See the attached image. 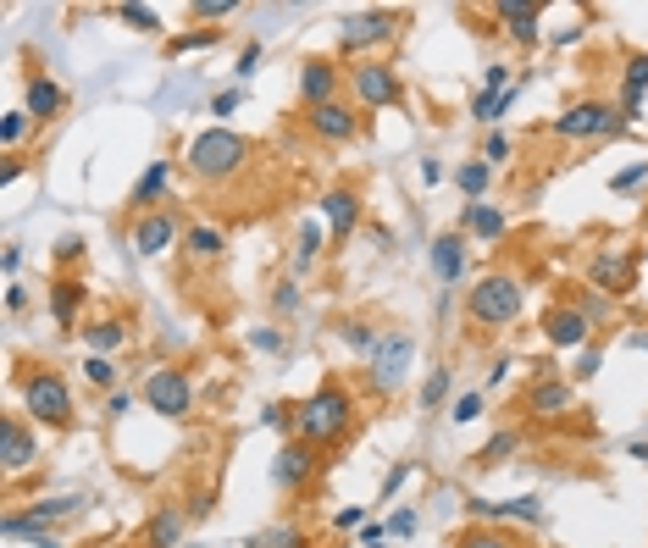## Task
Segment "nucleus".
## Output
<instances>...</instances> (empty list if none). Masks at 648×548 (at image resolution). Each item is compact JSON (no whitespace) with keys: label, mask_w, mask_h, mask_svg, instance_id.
Masks as SVG:
<instances>
[{"label":"nucleus","mask_w":648,"mask_h":548,"mask_svg":"<svg viewBox=\"0 0 648 548\" xmlns=\"http://www.w3.org/2000/svg\"><path fill=\"white\" fill-rule=\"evenodd\" d=\"M294 427H300V443L327 449V443L349 438V427H355V399H349L344 388H316L305 405H294Z\"/></svg>","instance_id":"obj_1"},{"label":"nucleus","mask_w":648,"mask_h":548,"mask_svg":"<svg viewBox=\"0 0 648 548\" xmlns=\"http://www.w3.org/2000/svg\"><path fill=\"white\" fill-rule=\"evenodd\" d=\"M23 405H28V416H34V421H45V427H56V432L78 427V410H72V388H67V377H61V371H28V382H23Z\"/></svg>","instance_id":"obj_2"},{"label":"nucleus","mask_w":648,"mask_h":548,"mask_svg":"<svg viewBox=\"0 0 648 548\" xmlns=\"http://www.w3.org/2000/svg\"><path fill=\"white\" fill-rule=\"evenodd\" d=\"M250 161V144L239 139V133H228V128H205L200 139L189 144V172L194 178H233V172Z\"/></svg>","instance_id":"obj_3"},{"label":"nucleus","mask_w":648,"mask_h":548,"mask_svg":"<svg viewBox=\"0 0 648 548\" xmlns=\"http://www.w3.org/2000/svg\"><path fill=\"white\" fill-rule=\"evenodd\" d=\"M466 310H471V322L477 327H510L521 316V283L510 272H488L466 294Z\"/></svg>","instance_id":"obj_4"},{"label":"nucleus","mask_w":648,"mask_h":548,"mask_svg":"<svg viewBox=\"0 0 648 548\" xmlns=\"http://www.w3.org/2000/svg\"><path fill=\"white\" fill-rule=\"evenodd\" d=\"M560 139H593V133H626V117H615L610 100H576L554 117Z\"/></svg>","instance_id":"obj_5"},{"label":"nucleus","mask_w":648,"mask_h":548,"mask_svg":"<svg viewBox=\"0 0 648 548\" xmlns=\"http://www.w3.org/2000/svg\"><path fill=\"white\" fill-rule=\"evenodd\" d=\"M144 399H150V410H156V416L183 421V416H189V405H194V388H189V377H183V371L167 366V371H150Z\"/></svg>","instance_id":"obj_6"},{"label":"nucleus","mask_w":648,"mask_h":548,"mask_svg":"<svg viewBox=\"0 0 648 548\" xmlns=\"http://www.w3.org/2000/svg\"><path fill=\"white\" fill-rule=\"evenodd\" d=\"M349 84H355L360 106H399V100H405V84H399V72L388 67V61H360V67L349 72Z\"/></svg>","instance_id":"obj_7"},{"label":"nucleus","mask_w":648,"mask_h":548,"mask_svg":"<svg viewBox=\"0 0 648 548\" xmlns=\"http://www.w3.org/2000/svg\"><path fill=\"white\" fill-rule=\"evenodd\" d=\"M410 355H416V338L410 333H388L383 349L372 355V394H394L410 371Z\"/></svg>","instance_id":"obj_8"},{"label":"nucleus","mask_w":648,"mask_h":548,"mask_svg":"<svg viewBox=\"0 0 648 548\" xmlns=\"http://www.w3.org/2000/svg\"><path fill=\"white\" fill-rule=\"evenodd\" d=\"M399 23H405V17H399V12H355V17H349V23H344V34H338V39H344V50H349V56H355V50L388 45V39L399 34Z\"/></svg>","instance_id":"obj_9"},{"label":"nucleus","mask_w":648,"mask_h":548,"mask_svg":"<svg viewBox=\"0 0 648 548\" xmlns=\"http://www.w3.org/2000/svg\"><path fill=\"white\" fill-rule=\"evenodd\" d=\"M588 333H593V322L582 316V305L543 310V338H549L554 349H588Z\"/></svg>","instance_id":"obj_10"},{"label":"nucleus","mask_w":648,"mask_h":548,"mask_svg":"<svg viewBox=\"0 0 648 548\" xmlns=\"http://www.w3.org/2000/svg\"><path fill=\"white\" fill-rule=\"evenodd\" d=\"M34 454H39V438L28 432V421H17V416L0 421V465H6V477H23L34 465Z\"/></svg>","instance_id":"obj_11"},{"label":"nucleus","mask_w":648,"mask_h":548,"mask_svg":"<svg viewBox=\"0 0 648 548\" xmlns=\"http://www.w3.org/2000/svg\"><path fill=\"white\" fill-rule=\"evenodd\" d=\"M311 477H316V449H311V443H288V449L272 460V482L283 493L311 488Z\"/></svg>","instance_id":"obj_12"},{"label":"nucleus","mask_w":648,"mask_h":548,"mask_svg":"<svg viewBox=\"0 0 648 548\" xmlns=\"http://www.w3.org/2000/svg\"><path fill=\"white\" fill-rule=\"evenodd\" d=\"M521 410H527L532 421H554V416H565V410H571V382H565V377H543V382H532L527 399H521Z\"/></svg>","instance_id":"obj_13"},{"label":"nucleus","mask_w":648,"mask_h":548,"mask_svg":"<svg viewBox=\"0 0 648 548\" xmlns=\"http://www.w3.org/2000/svg\"><path fill=\"white\" fill-rule=\"evenodd\" d=\"M178 239L183 233H178V222H172V211H150V216L133 222V250L139 255H167Z\"/></svg>","instance_id":"obj_14"},{"label":"nucleus","mask_w":648,"mask_h":548,"mask_svg":"<svg viewBox=\"0 0 648 548\" xmlns=\"http://www.w3.org/2000/svg\"><path fill=\"white\" fill-rule=\"evenodd\" d=\"M588 277H593V288H599L604 299H621V294H632V277H637V255H599Z\"/></svg>","instance_id":"obj_15"},{"label":"nucleus","mask_w":648,"mask_h":548,"mask_svg":"<svg viewBox=\"0 0 648 548\" xmlns=\"http://www.w3.org/2000/svg\"><path fill=\"white\" fill-rule=\"evenodd\" d=\"M333 89H338V67L327 56H311L300 67V95H305V106H333Z\"/></svg>","instance_id":"obj_16"},{"label":"nucleus","mask_w":648,"mask_h":548,"mask_svg":"<svg viewBox=\"0 0 648 548\" xmlns=\"http://www.w3.org/2000/svg\"><path fill=\"white\" fill-rule=\"evenodd\" d=\"M322 211H327L333 239H349V233L360 227V194H355V189H327V194H322Z\"/></svg>","instance_id":"obj_17"},{"label":"nucleus","mask_w":648,"mask_h":548,"mask_svg":"<svg viewBox=\"0 0 648 548\" xmlns=\"http://www.w3.org/2000/svg\"><path fill=\"white\" fill-rule=\"evenodd\" d=\"M305 117H311V128L322 133V139H333V144H349V139H355V133H360V117H355V111H349V106H338V100H333V106H316V111H305Z\"/></svg>","instance_id":"obj_18"},{"label":"nucleus","mask_w":648,"mask_h":548,"mask_svg":"<svg viewBox=\"0 0 648 548\" xmlns=\"http://www.w3.org/2000/svg\"><path fill=\"white\" fill-rule=\"evenodd\" d=\"M167 183H172V161H150V167H144V178L133 183V211H156V200L161 194H167Z\"/></svg>","instance_id":"obj_19"},{"label":"nucleus","mask_w":648,"mask_h":548,"mask_svg":"<svg viewBox=\"0 0 648 548\" xmlns=\"http://www.w3.org/2000/svg\"><path fill=\"white\" fill-rule=\"evenodd\" d=\"M432 272H438V283H455L466 272V239L460 233H444V239L432 244Z\"/></svg>","instance_id":"obj_20"},{"label":"nucleus","mask_w":648,"mask_h":548,"mask_svg":"<svg viewBox=\"0 0 648 548\" xmlns=\"http://www.w3.org/2000/svg\"><path fill=\"white\" fill-rule=\"evenodd\" d=\"M493 12L504 17L510 39H521V45H538V6H521V0H499Z\"/></svg>","instance_id":"obj_21"},{"label":"nucleus","mask_w":648,"mask_h":548,"mask_svg":"<svg viewBox=\"0 0 648 548\" xmlns=\"http://www.w3.org/2000/svg\"><path fill=\"white\" fill-rule=\"evenodd\" d=\"M178 537H183V510H156L150 515V526H144V548H178Z\"/></svg>","instance_id":"obj_22"},{"label":"nucleus","mask_w":648,"mask_h":548,"mask_svg":"<svg viewBox=\"0 0 648 548\" xmlns=\"http://www.w3.org/2000/svg\"><path fill=\"white\" fill-rule=\"evenodd\" d=\"M78 299H84V283H72V277L50 283V316H56V327H72V322H78Z\"/></svg>","instance_id":"obj_23"},{"label":"nucleus","mask_w":648,"mask_h":548,"mask_svg":"<svg viewBox=\"0 0 648 548\" xmlns=\"http://www.w3.org/2000/svg\"><path fill=\"white\" fill-rule=\"evenodd\" d=\"M0 532H6V537H28L34 548H61V537L50 532L45 521H34V515H6V521H0Z\"/></svg>","instance_id":"obj_24"},{"label":"nucleus","mask_w":648,"mask_h":548,"mask_svg":"<svg viewBox=\"0 0 648 548\" xmlns=\"http://www.w3.org/2000/svg\"><path fill=\"white\" fill-rule=\"evenodd\" d=\"M67 106V95H61L56 84H50V78H28V117H56V111Z\"/></svg>","instance_id":"obj_25"},{"label":"nucleus","mask_w":648,"mask_h":548,"mask_svg":"<svg viewBox=\"0 0 648 548\" xmlns=\"http://www.w3.org/2000/svg\"><path fill=\"white\" fill-rule=\"evenodd\" d=\"M643 89H648V56H632V61H626V95H621L626 122H632L637 106H643Z\"/></svg>","instance_id":"obj_26"},{"label":"nucleus","mask_w":648,"mask_h":548,"mask_svg":"<svg viewBox=\"0 0 648 548\" xmlns=\"http://www.w3.org/2000/svg\"><path fill=\"white\" fill-rule=\"evenodd\" d=\"M183 244H189L194 261H216V255H222V244H228V233L200 222V227H189V233H183Z\"/></svg>","instance_id":"obj_27"},{"label":"nucleus","mask_w":648,"mask_h":548,"mask_svg":"<svg viewBox=\"0 0 648 548\" xmlns=\"http://www.w3.org/2000/svg\"><path fill=\"white\" fill-rule=\"evenodd\" d=\"M316 261H322V227L300 222V233H294V272H311Z\"/></svg>","instance_id":"obj_28"},{"label":"nucleus","mask_w":648,"mask_h":548,"mask_svg":"<svg viewBox=\"0 0 648 548\" xmlns=\"http://www.w3.org/2000/svg\"><path fill=\"white\" fill-rule=\"evenodd\" d=\"M84 338H89V349H95V355H111V349H122V344H128V327H122L117 316H106V322H95Z\"/></svg>","instance_id":"obj_29"},{"label":"nucleus","mask_w":648,"mask_h":548,"mask_svg":"<svg viewBox=\"0 0 648 548\" xmlns=\"http://www.w3.org/2000/svg\"><path fill=\"white\" fill-rule=\"evenodd\" d=\"M488 178H493V167H488V161H466V167H460V172H455V183H460V194H466V200H471V205H477V200H482V194H488Z\"/></svg>","instance_id":"obj_30"},{"label":"nucleus","mask_w":648,"mask_h":548,"mask_svg":"<svg viewBox=\"0 0 648 548\" xmlns=\"http://www.w3.org/2000/svg\"><path fill=\"white\" fill-rule=\"evenodd\" d=\"M466 227L477 239H504V216L493 205H466Z\"/></svg>","instance_id":"obj_31"},{"label":"nucleus","mask_w":648,"mask_h":548,"mask_svg":"<svg viewBox=\"0 0 648 548\" xmlns=\"http://www.w3.org/2000/svg\"><path fill=\"white\" fill-rule=\"evenodd\" d=\"M250 548H311V543H305L300 526H266V532L250 537Z\"/></svg>","instance_id":"obj_32"},{"label":"nucleus","mask_w":648,"mask_h":548,"mask_svg":"<svg viewBox=\"0 0 648 548\" xmlns=\"http://www.w3.org/2000/svg\"><path fill=\"white\" fill-rule=\"evenodd\" d=\"M338 333H344V344H349V349H360V355H377V349H383V338H377V327H372V322H344Z\"/></svg>","instance_id":"obj_33"},{"label":"nucleus","mask_w":648,"mask_h":548,"mask_svg":"<svg viewBox=\"0 0 648 548\" xmlns=\"http://www.w3.org/2000/svg\"><path fill=\"white\" fill-rule=\"evenodd\" d=\"M72 510H84V493H67V499H39L28 515H34V521H67Z\"/></svg>","instance_id":"obj_34"},{"label":"nucleus","mask_w":648,"mask_h":548,"mask_svg":"<svg viewBox=\"0 0 648 548\" xmlns=\"http://www.w3.org/2000/svg\"><path fill=\"white\" fill-rule=\"evenodd\" d=\"M449 388H455V377H449V371L438 366L427 382H421V410H438V405H444V399H449Z\"/></svg>","instance_id":"obj_35"},{"label":"nucleus","mask_w":648,"mask_h":548,"mask_svg":"<svg viewBox=\"0 0 648 548\" xmlns=\"http://www.w3.org/2000/svg\"><path fill=\"white\" fill-rule=\"evenodd\" d=\"M455 548H521L510 532H493V526H477V532H466Z\"/></svg>","instance_id":"obj_36"},{"label":"nucleus","mask_w":648,"mask_h":548,"mask_svg":"<svg viewBox=\"0 0 648 548\" xmlns=\"http://www.w3.org/2000/svg\"><path fill=\"white\" fill-rule=\"evenodd\" d=\"M516 449H521V438H516V432H499V438H488V443H482L477 465H499V460H510Z\"/></svg>","instance_id":"obj_37"},{"label":"nucleus","mask_w":648,"mask_h":548,"mask_svg":"<svg viewBox=\"0 0 648 548\" xmlns=\"http://www.w3.org/2000/svg\"><path fill=\"white\" fill-rule=\"evenodd\" d=\"M504 515H510V521H527V526H538V521H543V504L527 493V499H510V504H499V521H504Z\"/></svg>","instance_id":"obj_38"},{"label":"nucleus","mask_w":648,"mask_h":548,"mask_svg":"<svg viewBox=\"0 0 648 548\" xmlns=\"http://www.w3.org/2000/svg\"><path fill=\"white\" fill-rule=\"evenodd\" d=\"M84 377H89V388H106V394H117V371H111V360H106V355L89 360Z\"/></svg>","instance_id":"obj_39"},{"label":"nucleus","mask_w":648,"mask_h":548,"mask_svg":"<svg viewBox=\"0 0 648 548\" xmlns=\"http://www.w3.org/2000/svg\"><path fill=\"white\" fill-rule=\"evenodd\" d=\"M117 17H122V23H128V28H139V34H156V12H150V6H117Z\"/></svg>","instance_id":"obj_40"},{"label":"nucleus","mask_w":648,"mask_h":548,"mask_svg":"<svg viewBox=\"0 0 648 548\" xmlns=\"http://www.w3.org/2000/svg\"><path fill=\"white\" fill-rule=\"evenodd\" d=\"M23 133H28V117H23V111H6V117H0V144H6V150H12Z\"/></svg>","instance_id":"obj_41"},{"label":"nucleus","mask_w":648,"mask_h":548,"mask_svg":"<svg viewBox=\"0 0 648 548\" xmlns=\"http://www.w3.org/2000/svg\"><path fill=\"white\" fill-rule=\"evenodd\" d=\"M194 17L216 23V17H233V0H194Z\"/></svg>","instance_id":"obj_42"},{"label":"nucleus","mask_w":648,"mask_h":548,"mask_svg":"<svg viewBox=\"0 0 648 548\" xmlns=\"http://www.w3.org/2000/svg\"><path fill=\"white\" fill-rule=\"evenodd\" d=\"M482 161H488V167H499V161H510V139H504V133H493V139L482 144Z\"/></svg>","instance_id":"obj_43"},{"label":"nucleus","mask_w":648,"mask_h":548,"mask_svg":"<svg viewBox=\"0 0 648 548\" xmlns=\"http://www.w3.org/2000/svg\"><path fill=\"white\" fill-rule=\"evenodd\" d=\"M78 255H84V239H78V233H61V239H56V261H78Z\"/></svg>","instance_id":"obj_44"},{"label":"nucleus","mask_w":648,"mask_h":548,"mask_svg":"<svg viewBox=\"0 0 648 548\" xmlns=\"http://www.w3.org/2000/svg\"><path fill=\"white\" fill-rule=\"evenodd\" d=\"M643 178H648V167H626V172H615V183H610V189H615V194H626V189H637Z\"/></svg>","instance_id":"obj_45"},{"label":"nucleus","mask_w":648,"mask_h":548,"mask_svg":"<svg viewBox=\"0 0 648 548\" xmlns=\"http://www.w3.org/2000/svg\"><path fill=\"white\" fill-rule=\"evenodd\" d=\"M477 410H482V394H466L455 405V427H466V421H477Z\"/></svg>","instance_id":"obj_46"},{"label":"nucleus","mask_w":648,"mask_h":548,"mask_svg":"<svg viewBox=\"0 0 648 548\" xmlns=\"http://www.w3.org/2000/svg\"><path fill=\"white\" fill-rule=\"evenodd\" d=\"M239 100H244L239 89H222V95L211 100V111H216V117H233V111H239Z\"/></svg>","instance_id":"obj_47"},{"label":"nucleus","mask_w":648,"mask_h":548,"mask_svg":"<svg viewBox=\"0 0 648 548\" xmlns=\"http://www.w3.org/2000/svg\"><path fill=\"white\" fill-rule=\"evenodd\" d=\"M216 45V28H205V34H189V39H172V50H205Z\"/></svg>","instance_id":"obj_48"},{"label":"nucleus","mask_w":648,"mask_h":548,"mask_svg":"<svg viewBox=\"0 0 648 548\" xmlns=\"http://www.w3.org/2000/svg\"><path fill=\"white\" fill-rule=\"evenodd\" d=\"M405 477H410V465H394V471L383 477V499H394V493L405 488Z\"/></svg>","instance_id":"obj_49"},{"label":"nucleus","mask_w":648,"mask_h":548,"mask_svg":"<svg viewBox=\"0 0 648 548\" xmlns=\"http://www.w3.org/2000/svg\"><path fill=\"white\" fill-rule=\"evenodd\" d=\"M255 72H261V45H250L239 56V78H255Z\"/></svg>","instance_id":"obj_50"},{"label":"nucleus","mask_w":648,"mask_h":548,"mask_svg":"<svg viewBox=\"0 0 648 548\" xmlns=\"http://www.w3.org/2000/svg\"><path fill=\"white\" fill-rule=\"evenodd\" d=\"M255 349H266V355H277V349H283V338H277V327H261V333H255Z\"/></svg>","instance_id":"obj_51"},{"label":"nucleus","mask_w":648,"mask_h":548,"mask_svg":"<svg viewBox=\"0 0 648 548\" xmlns=\"http://www.w3.org/2000/svg\"><path fill=\"white\" fill-rule=\"evenodd\" d=\"M388 532H394V537H410V532H416V515H410V510H399L394 521H388Z\"/></svg>","instance_id":"obj_52"},{"label":"nucleus","mask_w":648,"mask_h":548,"mask_svg":"<svg viewBox=\"0 0 648 548\" xmlns=\"http://www.w3.org/2000/svg\"><path fill=\"white\" fill-rule=\"evenodd\" d=\"M128 410H133V394H122V388H117V394L106 399V416H128Z\"/></svg>","instance_id":"obj_53"},{"label":"nucleus","mask_w":648,"mask_h":548,"mask_svg":"<svg viewBox=\"0 0 648 548\" xmlns=\"http://www.w3.org/2000/svg\"><path fill=\"white\" fill-rule=\"evenodd\" d=\"M17 266H23V250H17V244H6V250H0V272L12 277V272H17Z\"/></svg>","instance_id":"obj_54"},{"label":"nucleus","mask_w":648,"mask_h":548,"mask_svg":"<svg viewBox=\"0 0 648 548\" xmlns=\"http://www.w3.org/2000/svg\"><path fill=\"white\" fill-rule=\"evenodd\" d=\"M294 305H300V288H294V283H277V310H294Z\"/></svg>","instance_id":"obj_55"},{"label":"nucleus","mask_w":648,"mask_h":548,"mask_svg":"<svg viewBox=\"0 0 648 548\" xmlns=\"http://www.w3.org/2000/svg\"><path fill=\"white\" fill-rule=\"evenodd\" d=\"M211 493H194V499H189V515H194V521H205V515H211Z\"/></svg>","instance_id":"obj_56"},{"label":"nucleus","mask_w":648,"mask_h":548,"mask_svg":"<svg viewBox=\"0 0 648 548\" xmlns=\"http://www.w3.org/2000/svg\"><path fill=\"white\" fill-rule=\"evenodd\" d=\"M599 371V349H582V360H576V377H593Z\"/></svg>","instance_id":"obj_57"},{"label":"nucleus","mask_w":648,"mask_h":548,"mask_svg":"<svg viewBox=\"0 0 648 548\" xmlns=\"http://www.w3.org/2000/svg\"><path fill=\"white\" fill-rule=\"evenodd\" d=\"M261 421H266V427H288V405H266Z\"/></svg>","instance_id":"obj_58"},{"label":"nucleus","mask_w":648,"mask_h":548,"mask_svg":"<svg viewBox=\"0 0 648 548\" xmlns=\"http://www.w3.org/2000/svg\"><path fill=\"white\" fill-rule=\"evenodd\" d=\"M421 183H444V161H432L427 155V161H421Z\"/></svg>","instance_id":"obj_59"},{"label":"nucleus","mask_w":648,"mask_h":548,"mask_svg":"<svg viewBox=\"0 0 648 548\" xmlns=\"http://www.w3.org/2000/svg\"><path fill=\"white\" fill-rule=\"evenodd\" d=\"M333 526H338V532H349V526H360V510H355V504H349V510H338V515H333Z\"/></svg>","instance_id":"obj_60"},{"label":"nucleus","mask_w":648,"mask_h":548,"mask_svg":"<svg viewBox=\"0 0 648 548\" xmlns=\"http://www.w3.org/2000/svg\"><path fill=\"white\" fill-rule=\"evenodd\" d=\"M23 305H28V294L12 283V288H6V310H23Z\"/></svg>","instance_id":"obj_61"},{"label":"nucleus","mask_w":648,"mask_h":548,"mask_svg":"<svg viewBox=\"0 0 648 548\" xmlns=\"http://www.w3.org/2000/svg\"><path fill=\"white\" fill-rule=\"evenodd\" d=\"M643 233H648V211H643Z\"/></svg>","instance_id":"obj_62"},{"label":"nucleus","mask_w":648,"mask_h":548,"mask_svg":"<svg viewBox=\"0 0 648 548\" xmlns=\"http://www.w3.org/2000/svg\"><path fill=\"white\" fill-rule=\"evenodd\" d=\"M366 548H383V543H366Z\"/></svg>","instance_id":"obj_63"}]
</instances>
